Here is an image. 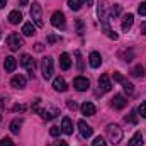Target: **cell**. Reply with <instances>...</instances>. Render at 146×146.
<instances>
[{"instance_id": "2", "label": "cell", "mask_w": 146, "mask_h": 146, "mask_svg": "<svg viewBox=\"0 0 146 146\" xmlns=\"http://www.w3.org/2000/svg\"><path fill=\"white\" fill-rule=\"evenodd\" d=\"M41 73L44 76V80H49L54 73V63H53V58L51 56H46L41 63Z\"/></svg>"}, {"instance_id": "20", "label": "cell", "mask_w": 146, "mask_h": 146, "mask_svg": "<svg viewBox=\"0 0 146 146\" xmlns=\"http://www.w3.org/2000/svg\"><path fill=\"white\" fill-rule=\"evenodd\" d=\"M143 134L138 131V133H134V136L129 139V143H127V146H143Z\"/></svg>"}, {"instance_id": "26", "label": "cell", "mask_w": 146, "mask_h": 146, "mask_svg": "<svg viewBox=\"0 0 146 146\" xmlns=\"http://www.w3.org/2000/svg\"><path fill=\"white\" fill-rule=\"evenodd\" d=\"M133 56H134L133 49H129V51H124V53H121V60H122V61H126V63H129V61L133 60Z\"/></svg>"}, {"instance_id": "45", "label": "cell", "mask_w": 146, "mask_h": 146, "mask_svg": "<svg viewBox=\"0 0 146 146\" xmlns=\"http://www.w3.org/2000/svg\"><path fill=\"white\" fill-rule=\"evenodd\" d=\"M36 51H42V44H39V42H37V44H36Z\"/></svg>"}, {"instance_id": "29", "label": "cell", "mask_w": 146, "mask_h": 146, "mask_svg": "<svg viewBox=\"0 0 146 146\" xmlns=\"http://www.w3.org/2000/svg\"><path fill=\"white\" fill-rule=\"evenodd\" d=\"M121 12H122L121 5H114V7L110 9V15H112V17H117V15H121Z\"/></svg>"}, {"instance_id": "38", "label": "cell", "mask_w": 146, "mask_h": 146, "mask_svg": "<svg viewBox=\"0 0 146 146\" xmlns=\"http://www.w3.org/2000/svg\"><path fill=\"white\" fill-rule=\"evenodd\" d=\"M26 109H27V107H26L24 104H15V106H14V112H24Z\"/></svg>"}, {"instance_id": "27", "label": "cell", "mask_w": 146, "mask_h": 146, "mask_svg": "<svg viewBox=\"0 0 146 146\" xmlns=\"http://www.w3.org/2000/svg\"><path fill=\"white\" fill-rule=\"evenodd\" d=\"M131 75H133V76H136V78H139V76H143V75H145V68H143L141 65H138V66H134V68H133Z\"/></svg>"}, {"instance_id": "19", "label": "cell", "mask_w": 146, "mask_h": 146, "mask_svg": "<svg viewBox=\"0 0 146 146\" xmlns=\"http://www.w3.org/2000/svg\"><path fill=\"white\" fill-rule=\"evenodd\" d=\"M133 22H134V15L133 14H127V15H124V19H122V31H129L131 27H133Z\"/></svg>"}, {"instance_id": "13", "label": "cell", "mask_w": 146, "mask_h": 146, "mask_svg": "<svg viewBox=\"0 0 146 146\" xmlns=\"http://www.w3.org/2000/svg\"><path fill=\"white\" fill-rule=\"evenodd\" d=\"M99 87H100L102 92H109L110 88H112L109 75H100V78H99Z\"/></svg>"}, {"instance_id": "1", "label": "cell", "mask_w": 146, "mask_h": 146, "mask_svg": "<svg viewBox=\"0 0 146 146\" xmlns=\"http://www.w3.org/2000/svg\"><path fill=\"white\" fill-rule=\"evenodd\" d=\"M107 139L112 145H117L119 141H122V129L117 124H109L107 126Z\"/></svg>"}, {"instance_id": "14", "label": "cell", "mask_w": 146, "mask_h": 146, "mask_svg": "<svg viewBox=\"0 0 146 146\" xmlns=\"http://www.w3.org/2000/svg\"><path fill=\"white\" fill-rule=\"evenodd\" d=\"M88 63H90L92 68H99V66L102 65V56H100L97 51H94V53H90V56H88Z\"/></svg>"}, {"instance_id": "42", "label": "cell", "mask_w": 146, "mask_h": 146, "mask_svg": "<svg viewBox=\"0 0 146 146\" xmlns=\"http://www.w3.org/2000/svg\"><path fill=\"white\" fill-rule=\"evenodd\" d=\"M75 54H76V58H78V68L82 70V60H80V51H76Z\"/></svg>"}, {"instance_id": "10", "label": "cell", "mask_w": 146, "mask_h": 146, "mask_svg": "<svg viewBox=\"0 0 146 146\" xmlns=\"http://www.w3.org/2000/svg\"><path fill=\"white\" fill-rule=\"evenodd\" d=\"M78 131H80V134H82L83 138H90V136L94 134L92 126H88L85 121H78Z\"/></svg>"}, {"instance_id": "15", "label": "cell", "mask_w": 146, "mask_h": 146, "mask_svg": "<svg viewBox=\"0 0 146 146\" xmlns=\"http://www.w3.org/2000/svg\"><path fill=\"white\" fill-rule=\"evenodd\" d=\"M3 68H5V72L12 73L15 68H17V60H15L14 56H7L5 61H3Z\"/></svg>"}, {"instance_id": "41", "label": "cell", "mask_w": 146, "mask_h": 146, "mask_svg": "<svg viewBox=\"0 0 146 146\" xmlns=\"http://www.w3.org/2000/svg\"><path fill=\"white\" fill-rule=\"evenodd\" d=\"M139 29H141V33L146 36V21H145V22H141V27H139Z\"/></svg>"}, {"instance_id": "23", "label": "cell", "mask_w": 146, "mask_h": 146, "mask_svg": "<svg viewBox=\"0 0 146 146\" xmlns=\"http://www.w3.org/2000/svg\"><path fill=\"white\" fill-rule=\"evenodd\" d=\"M24 124V121L22 119H14L12 122H10V131L14 133V134H19V131H21V126Z\"/></svg>"}, {"instance_id": "12", "label": "cell", "mask_w": 146, "mask_h": 146, "mask_svg": "<svg viewBox=\"0 0 146 146\" xmlns=\"http://www.w3.org/2000/svg\"><path fill=\"white\" fill-rule=\"evenodd\" d=\"M26 83H27V80H26V76H22V75H15V76H12V80H10V85H12L14 88H24Z\"/></svg>"}, {"instance_id": "16", "label": "cell", "mask_w": 146, "mask_h": 146, "mask_svg": "<svg viewBox=\"0 0 146 146\" xmlns=\"http://www.w3.org/2000/svg\"><path fill=\"white\" fill-rule=\"evenodd\" d=\"M61 133H65L68 136L73 134V124L70 117H63V121H61Z\"/></svg>"}, {"instance_id": "33", "label": "cell", "mask_w": 146, "mask_h": 146, "mask_svg": "<svg viewBox=\"0 0 146 146\" xmlns=\"http://www.w3.org/2000/svg\"><path fill=\"white\" fill-rule=\"evenodd\" d=\"M0 146H14V141L10 138H2L0 139Z\"/></svg>"}, {"instance_id": "5", "label": "cell", "mask_w": 146, "mask_h": 146, "mask_svg": "<svg viewBox=\"0 0 146 146\" xmlns=\"http://www.w3.org/2000/svg\"><path fill=\"white\" fill-rule=\"evenodd\" d=\"M31 19L34 21L37 27H42V12H41V5L37 2H33V7H31Z\"/></svg>"}, {"instance_id": "39", "label": "cell", "mask_w": 146, "mask_h": 146, "mask_svg": "<svg viewBox=\"0 0 146 146\" xmlns=\"http://www.w3.org/2000/svg\"><path fill=\"white\" fill-rule=\"evenodd\" d=\"M76 31H78L80 36L83 34V22H82V21H76Z\"/></svg>"}, {"instance_id": "46", "label": "cell", "mask_w": 146, "mask_h": 146, "mask_svg": "<svg viewBox=\"0 0 146 146\" xmlns=\"http://www.w3.org/2000/svg\"><path fill=\"white\" fill-rule=\"evenodd\" d=\"M5 3H7V0H0V9H3V7H5Z\"/></svg>"}, {"instance_id": "17", "label": "cell", "mask_w": 146, "mask_h": 146, "mask_svg": "<svg viewBox=\"0 0 146 146\" xmlns=\"http://www.w3.org/2000/svg\"><path fill=\"white\" fill-rule=\"evenodd\" d=\"M60 66H61V70H70L72 60H70V54H68V53H63V54L60 56Z\"/></svg>"}, {"instance_id": "11", "label": "cell", "mask_w": 146, "mask_h": 146, "mask_svg": "<svg viewBox=\"0 0 146 146\" xmlns=\"http://www.w3.org/2000/svg\"><path fill=\"white\" fill-rule=\"evenodd\" d=\"M53 88H54L56 92H66V90H68V85H66L65 78H61V76H56V78L53 80Z\"/></svg>"}, {"instance_id": "40", "label": "cell", "mask_w": 146, "mask_h": 146, "mask_svg": "<svg viewBox=\"0 0 146 146\" xmlns=\"http://www.w3.org/2000/svg\"><path fill=\"white\" fill-rule=\"evenodd\" d=\"M56 41H58V37L54 36V34H49V36H48V42H49V44H53V42H56Z\"/></svg>"}, {"instance_id": "35", "label": "cell", "mask_w": 146, "mask_h": 146, "mask_svg": "<svg viewBox=\"0 0 146 146\" xmlns=\"http://www.w3.org/2000/svg\"><path fill=\"white\" fill-rule=\"evenodd\" d=\"M138 12H139L141 15H146V2H141V3L138 5Z\"/></svg>"}, {"instance_id": "6", "label": "cell", "mask_w": 146, "mask_h": 146, "mask_svg": "<svg viewBox=\"0 0 146 146\" xmlns=\"http://www.w3.org/2000/svg\"><path fill=\"white\" fill-rule=\"evenodd\" d=\"M21 65L29 72V76H31V78L34 76L36 63H34V60H33V56H31V54H22V56H21Z\"/></svg>"}, {"instance_id": "28", "label": "cell", "mask_w": 146, "mask_h": 146, "mask_svg": "<svg viewBox=\"0 0 146 146\" xmlns=\"http://www.w3.org/2000/svg\"><path fill=\"white\" fill-rule=\"evenodd\" d=\"M92 146H107V143H106V139H104L102 136H97V138L92 141Z\"/></svg>"}, {"instance_id": "4", "label": "cell", "mask_w": 146, "mask_h": 146, "mask_svg": "<svg viewBox=\"0 0 146 146\" xmlns=\"http://www.w3.org/2000/svg\"><path fill=\"white\" fill-rule=\"evenodd\" d=\"M51 24H53L56 29H61V31H65V29H66L65 14H63V12H60V10H56V12L51 15Z\"/></svg>"}, {"instance_id": "22", "label": "cell", "mask_w": 146, "mask_h": 146, "mask_svg": "<svg viewBox=\"0 0 146 146\" xmlns=\"http://www.w3.org/2000/svg\"><path fill=\"white\" fill-rule=\"evenodd\" d=\"M22 34L24 36H34L36 34V27L33 26V22H26L22 26Z\"/></svg>"}, {"instance_id": "32", "label": "cell", "mask_w": 146, "mask_h": 146, "mask_svg": "<svg viewBox=\"0 0 146 146\" xmlns=\"http://www.w3.org/2000/svg\"><path fill=\"white\" fill-rule=\"evenodd\" d=\"M122 85H124V92H127V94H133V92H134V87H133V83H129V82H124Z\"/></svg>"}, {"instance_id": "47", "label": "cell", "mask_w": 146, "mask_h": 146, "mask_svg": "<svg viewBox=\"0 0 146 146\" xmlns=\"http://www.w3.org/2000/svg\"><path fill=\"white\" fill-rule=\"evenodd\" d=\"M3 107V97H0V109Z\"/></svg>"}, {"instance_id": "25", "label": "cell", "mask_w": 146, "mask_h": 146, "mask_svg": "<svg viewBox=\"0 0 146 146\" xmlns=\"http://www.w3.org/2000/svg\"><path fill=\"white\" fill-rule=\"evenodd\" d=\"M126 121L131 124H138V110H131L129 115H126Z\"/></svg>"}, {"instance_id": "7", "label": "cell", "mask_w": 146, "mask_h": 146, "mask_svg": "<svg viewBox=\"0 0 146 146\" xmlns=\"http://www.w3.org/2000/svg\"><path fill=\"white\" fill-rule=\"evenodd\" d=\"M88 87H90V82L85 76H76L73 80V88L78 92H85V90H88Z\"/></svg>"}, {"instance_id": "43", "label": "cell", "mask_w": 146, "mask_h": 146, "mask_svg": "<svg viewBox=\"0 0 146 146\" xmlns=\"http://www.w3.org/2000/svg\"><path fill=\"white\" fill-rule=\"evenodd\" d=\"M56 146H68V143H66V141H61V139H60V141L56 143Z\"/></svg>"}, {"instance_id": "9", "label": "cell", "mask_w": 146, "mask_h": 146, "mask_svg": "<svg viewBox=\"0 0 146 146\" xmlns=\"http://www.w3.org/2000/svg\"><path fill=\"white\" fill-rule=\"evenodd\" d=\"M39 114H41V117H42L44 121H51V119L58 117L60 110L56 109V107H49V109H41L39 110Z\"/></svg>"}, {"instance_id": "48", "label": "cell", "mask_w": 146, "mask_h": 146, "mask_svg": "<svg viewBox=\"0 0 146 146\" xmlns=\"http://www.w3.org/2000/svg\"><path fill=\"white\" fill-rule=\"evenodd\" d=\"M0 121H2V115H0Z\"/></svg>"}, {"instance_id": "44", "label": "cell", "mask_w": 146, "mask_h": 146, "mask_svg": "<svg viewBox=\"0 0 146 146\" xmlns=\"http://www.w3.org/2000/svg\"><path fill=\"white\" fill-rule=\"evenodd\" d=\"M19 5H21V7H26V5H27V0H19Z\"/></svg>"}, {"instance_id": "31", "label": "cell", "mask_w": 146, "mask_h": 146, "mask_svg": "<svg viewBox=\"0 0 146 146\" xmlns=\"http://www.w3.org/2000/svg\"><path fill=\"white\" fill-rule=\"evenodd\" d=\"M138 115H141V117L146 119V102H141V104H139V107H138Z\"/></svg>"}, {"instance_id": "36", "label": "cell", "mask_w": 146, "mask_h": 146, "mask_svg": "<svg viewBox=\"0 0 146 146\" xmlns=\"http://www.w3.org/2000/svg\"><path fill=\"white\" fill-rule=\"evenodd\" d=\"M114 80H115V82H119V83H124V82H126V80H124V76H122L119 72H114Z\"/></svg>"}, {"instance_id": "18", "label": "cell", "mask_w": 146, "mask_h": 146, "mask_svg": "<svg viewBox=\"0 0 146 146\" xmlns=\"http://www.w3.org/2000/svg\"><path fill=\"white\" fill-rule=\"evenodd\" d=\"M80 109H82V114L83 115H94L95 114V106L92 102H83Z\"/></svg>"}, {"instance_id": "3", "label": "cell", "mask_w": 146, "mask_h": 146, "mask_svg": "<svg viewBox=\"0 0 146 146\" xmlns=\"http://www.w3.org/2000/svg\"><path fill=\"white\" fill-rule=\"evenodd\" d=\"M7 46L10 48V51H19L24 46V39L19 36L17 33H12V34H9V37H7Z\"/></svg>"}, {"instance_id": "30", "label": "cell", "mask_w": 146, "mask_h": 146, "mask_svg": "<svg viewBox=\"0 0 146 146\" xmlns=\"http://www.w3.org/2000/svg\"><path fill=\"white\" fill-rule=\"evenodd\" d=\"M60 133H61V127H60V126H51V129H49V134H51V136L58 138Z\"/></svg>"}, {"instance_id": "37", "label": "cell", "mask_w": 146, "mask_h": 146, "mask_svg": "<svg viewBox=\"0 0 146 146\" xmlns=\"http://www.w3.org/2000/svg\"><path fill=\"white\" fill-rule=\"evenodd\" d=\"M39 104H41V99H34V102H33V110H34V112H37V114H39Z\"/></svg>"}, {"instance_id": "24", "label": "cell", "mask_w": 146, "mask_h": 146, "mask_svg": "<svg viewBox=\"0 0 146 146\" xmlns=\"http://www.w3.org/2000/svg\"><path fill=\"white\" fill-rule=\"evenodd\" d=\"M85 2H87V0H68V7H70L72 10L76 12V10H80V9H82V5H83Z\"/></svg>"}, {"instance_id": "21", "label": "cell", "mask_w": 146, "mask_h": 146, "mask_svg": "<svg viewBox=\"0 0 146 146\" xmlns=\"http://www.w3.org/2000/svg\"><path fill=\"white\" fill-rule=\"evenodd\" d=\"M22 21V14L19 12V10H12L10 14H9V22L10 24H19Z\"/></svg>"}, {"instance_id": "8", "label": "cell", "mask_w": 146, "mask_h": 146, "mask_svg": "<svg viewBox=\"0 0 146 146\" xmlns=\"http://www.w3.org/2000/svg\"><path fill=\"white\" fill-rule=\"evenodd\" d=\"M126 106H127V99H126L122 94H115L114 99H112V107L121 110V109H124Z\"/></svg>"}, {"instance_id": "34", "label": "cell", "mask_w": 146, "mask_h": 146, "mask_svg": "<svg viewBox=\"0 0 146 146\" xmlns=\"http://www.w3.org/2000/svg\"><path fill=\"white\" fill-rule=\"evenodd\" d=\"M66 106H68V109L70 110H76L78 109V106H76V102H75L73 99H68V100H66Z\"/></svg>"}]
</instances>
